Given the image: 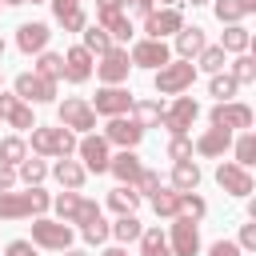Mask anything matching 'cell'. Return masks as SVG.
Here are the masks:
<instances>
[{
    "instance_id": "cell-1",
    "label": "cell",
    "mask_w": 256,
    "mask_h": 256,
    "mask_svg": "<svg viewBox=\"0 0 256 256\" xmlns=\"http://www.w3.org/2000/svg\"><path fill=\"white\" fill-rule=\"evenodd\" d=\"M52 208V196L36 184L28 192H0V220H20V216H44Z\"/></svg>"
},
{
    "instance_id": "cell-2",
    "label": "cell",
    "mask_w": 256,
    "mask_h": 256,
    "mask_svg": "<svg viewBox=\"0 0 256 256\" xmlns=\"http://www.w3.org/2000/svg\"><path fill=\"white\" fill-rule=\"evenodd\" d=\"M28 144H32L36 156H60V160H64V156L76 152V136H72L68 128H60V124H56V128H52V124H36Z\"/></svg>"
},
{
    "instance_id": "cell-3",
    "label": "cell",
    "mask_w": 256,
    "mask_h": 256,
    "mask_svg": "<svg viewBox=\"0 0 256 256\" xmlns=\"http://www.w3.org/2000/svg\"><path fill=\"white\" fill-rule=\"evenodd\" d=\"M192 80H196V64H192V60H168V64L156 68V76H152V84H156L160 96H184V92L192 88Z\"/></svg>"
},
{
    "instance_id": "cell-4",
    "label": "cell",
    "mask_w": 256,
    "mask_h": 256,
    "mask_svg": "<svg viewBox=\"0 0 256 256\" xmlns=\"http://www.w3.org/2000/svg\"><path fill=\"white\" fill-rule=\"evenodd\" d=\"M32 244L36 248H48V252H64V248H72V228L64 220L36 216L32 220Z\"/></svg>"
},
{
    "instance_id": "cell-5",
    "label": "cell",
    "mask_w": 256,
    "mask_h": 256,
    "mask_svg": "<svg viewBox=\"0 0 256 256\" xmlns=\"http://www.w3.org/2000/svg\"><path fill=\"white\" fill-rule=\"evenodd\" d=\"M60 128H68V132H92L96 128V112H92V104L84 100V96H64L60 100Z\"/></svg>"
},
{
    "instance_id": "cell-6",
    "label": "cell",
    "mask_w": 256,
    "mask_h": 256,
    "mask_svg": "<svg viewBox=\"0 0 256 256\" xmlns=\"http://www.w3.org/2000/svg\"><path fill=\"white\" fill-rule=\"evenodd\" d=\"M208 120H212V128L248 132V128H252V108H248L244 100H224V104H216V108L208 112Z\"/></svg>"
},
{
    "instance_id": "cell-7",
    "label": "cell",
    "mask_w": 256,
    "mask_h": 256,
    "mask_svg": "<svg viewBox=\"0 0 256 256\" xmlns=\"http://www.w3.org/2000/svg\"><path fill=\"white\" fill-rule=\"evenodd\" d=\"M168 248H172V256H196L200 252V228H196V220L172 216V224H168Z\"/></svg>"
},
{
    "instance_id": "cell-8",
    "label": "cell",
    "mask_w": 256,
    "mask_h": 256,
    "mask_svg": "<svg viewBox=\"0 0 256 256\" xmlns=\"http://www.w3.org/2000/svg\"><path fill=\"white\" fill-rule=\"evenodd\" d=\"M200 116V104L192 100V96H176L168 108H164V116H160V124L172 132V136H188V128H192V120Z\"/></svg>"
},
{
    "instance_id": "cell-9",
    "label": "cell",
    "mask_w": 256,
    "mask_h": 256,
    "mask_svg": "<svg viewBox=\"0 0 256 256\" xmlns=\"http://www.w3.org/2000/svg\"><path fill=\"white\" fill-rule=\"evenodd\" d=\"M128 60H132V68H152V72H156V68H164V64L172 60V48H168L164 40H148V36H144V40H136V44L128 48Z\"/></svg>"
},
{
    "instance_id": "cell-10",
    "label": "cell",
    "mask_w": 256,
    "mask_h": 256,
    "mask_svg": "<svg viewBox=\"0 0 256 256\" xmlns=\"http://www.w3.org/2000/svg\"><path fill=\"white\" fill-rule=\"evenodd\" d=\"M12 88H16V96L24 104H52L56 100V84L44 80V76H36V72H20L12 80Z\"/></svg>"
},
{
    "instance_id": "cell-11",
    "label": "cell",
    "mask_w": 256,
    "mask_h": 256,
    "mask_svg": "<svg viewBox=\"0 0 256 256\" xmlns=\"http://www.w3.org/2000/svg\"><path fill=\"white\" fill-rule=\"evenodd\" d=\"M88 104H92L96 116H108V120H112V116H124V112L132 108V92L120 88V84H104V88L96 92V100H88Z\"/></svg>"
},
{
    "instance_id": "cell-12",
    "label": "cell",
    "mask_w": 256,
    "mask_h": 256,
    "mask_svg": "<svg viewBox=\"0 0 256 256\" xmlns=\"http://www.w3.org/2000/svg\"><path fill=\"white\" fill-rule=\"evenodd\" d=\"M76 152H80V164H84V172H108V160H112V152H108V140L104 136H84V140H76Z\"/></svg>"
},
{
    "instance_id": "cell-13",
    "label": "cell",
    "mask_w": 256,
    "mask_h": 256,
    "mask_svg": "<svg viewBox=\"0 0 256 256\" xmlns=\"http://www.w3.org/2000/svg\"><path fill=\"white\" fill-rule=\"evenodd\" d=\"M180 28H184V16H180V8H152V12L144 16V32H148V40L176 36Z\"/></svg>"
},
{
    "instance_id": "cell-14",
    "label": "cell",
    "mask_w": 256,
    "mask_h": 256,
    "mask_svg": "<svg viewBox=\"0 0 256 256\" xmlns=\"http://www.w3.org/2000/svg\"><path fill=\"white\" fill-rule=\"evenodd\" d=\"M128 68H132V60H128V48H108L92 72L100 76V84H124V80H128Z\"/></svg>"
},
{
    "instance_id": "cell-15",
    "label": "cell",
    "mask_w": 256,
    "mask_h": 256,
    "mask_svg": "<svg viewBox=\"0 0 256 256\" xmlns=\"http://www.w3.org/2000/svg\"><path fill=\"white\" fill-rule=\"evenodd\" d=\"M216 184H220L228 196H252V188H256L252 172L240 168V164H232V160H224V164L216 168Z\"/></svg>"
},
{
    "instance_id": "cell-16",
    "label": "cell",
    "mask_w": 256,
    "mask_h": 256,
    "mask_svg": "<svg viewBox=\"0 0 256 256\" xmlns=\"http://www.w3.org/2000/svg\"><path fill=\"white\" fill-rule=\"evenodd\" d=\"M0 120H8V128H16V136L36 128V120H32V104H24L16 92H12V96L0 92Z\"/></svg>"
},
{
    "instance_id": "cell-17",
    "label": "cell",
    "mask_w": 256,
    "mask_h": 256,
    "mask_svg": "<svg viewBox=\"0 0 256 256\" xmlns=\"http://www.w3.org/2000/svg\"><path fill=\"white\" fill-rule=\"evenodd\" d=\"M48 36H52V28L44 24V20H28V24H20L16 28V48L24 52V56H40L44 48H48Z\"/></svg>"
},
{
    "instance_id": "cell-18",
    "label": "cell",
    "mask_w": 256,
    "mask_h": 256,
    "mask_svg": "<svg viewBox=\"0 0 256 256\" xmlns=\"http://www.w3.org/2000/svg\"><path fill=\"white\" fill-rule=\"evenodd\" d=\"M104 140L108 144H120V148H136L144 140V128L136 120H128V116H112L108 128H104Z\"/></svg>"
},
{
    "instance_id": "cell-19",
    "label": "cell",
    "mask_w": 256,
    "mask_h": 256,
    "mask_svg": "<svg viewBox=\"0 0 256 256\" xmlns=\"http://www.w3.org/2000/svg\"><path fill=\"white\" fill-rule=\"evenodd\" d=\"M88 76H92V52L80 48V44L68 48V52H64V76H60V80H68V84H84Z\"/></svg>"
},
{
    "instance_id": "cell-20",
    "label": "cell",
    "mask_w": 256,
    "mask_h": 256,
    "mask_svg": "<svg viewBox=\"0 0 256 256\" xmlns=\"http://www.w3.org/2000/svg\"><path fill=\"white\" fill-rule=\"evenodd\" d=\"M108 172H112L120 184H136V176L144 172V164H140V156H136L132 148H120V152L108 160Z\"/></svg>"
},
{
    "instance_id": "cell-21",
    "label": "cell",
    "mask_w": 256,
    "mask_h": 256,
    "mask_svg": "<svg viewBox=\"0 0 256 256\" xmlns=\"http://www.w3.org/2000/svg\"><path fill=\"white\" fill-rule=\"evenodd\" d=\"M204 44H208V36H204L200 24L180 28V32H176V60H196V56L204 52Z\"/></svg>"
},
{
    "instance_id": "cell-22",
    "label": "cell",
    "mask_w": 256,
    "mask_h": 256,
    "mask_svg": "<svg viewBox=\"0 0 256 256\" xmlns=\"http://www.w3.org/2000/svg\"><path fill=\"white\" fill-rule=\"evenodd\" d=\"M52 176H56V184H60V188H68V192H80V188H84V180H88L84 164H80V160H68V156L52 164Z\"/></svg>"
},
{
    "instance_id": "cell-23",
    "label": "cell",
    "mask_w": 256,
    "mask_h": 256,
    "mask_svg": "<svg viewBox=\"0 0 256 256\" xmlns=\"http://www.w3.org/2000/svg\"><path fill=\"white\" fill-rule=\"evenodd\" d=\"M192 148H196L200 156H224V152L232 148V132H228V128H208Z\"/></svg>"
},
{
    "instance_id": "cell-24",
    "label": "cell",
    "mask_w": 256,
    "mask_h": 256,
    "mask_svg": "<svg viewBox=\"0 0 256 256\" xmlns=\"http://www.w3.org/2000/svg\"><path fill=\"white\" fill-rule=\"evenodd\" d=\"M172 188L176 192H196L200 188V164L196 160H176L172 164Z\"/></svg>"
},
{
    "instance_id": "cell-25",
    "label": "cell",
    "mask_w": 256,
    "mask_h": 256,
    "mask_svg": "<svg viewBox=\"0 0 256 256\" xmlns=\"http://www.w3.org/2000/svg\"><path fill=\"white\" fill-rule=\"evenodd\" d=\"M96 24H100V28H104V32L112 36V44H116V48H120V44H128V40H132V32H136V28H132V20H128L124 12H112V16H100Z\"/></svg>"
},
{
    "instance_id": "cell-26",
    "label": "cell",
    "mask_w": 256,
    "mask_h": 256,
    "mask_svg": "<svg viewBox=\"0 0 256 256\" xmlns=\"http://www.w3.org/2000/svg\"><path fill=\"white\" fill-rule=\"evenodd\" d=\"M140 200H144V196H140L132 184H120V188H112V192H108V208H112V212H120V216H132V212L140 208Z\"/></svg>"
},
{
    "instance_id": "cell-27",
    "label": "cell",
    "mask_w": 256,
    "mask_h": 256,
    "mask_svg": "<svg viewBox=\"0 0 256 256\" xmlns=\"http://www.w3.org/2000/svg\"><path fill=\"white\" fill-rule=\"evenodd\" d=\"M132 120L140 124V128H156L160 124V116H164V104L160 100H132Z\"/></svg>"
},
{
    "instance_id": "cell-28",
    "label": "cell",
    "mask_w": 256,
    "mask_h": 256,
    "mask_svg": "<svg viewBox=\"0 0 256 256\" xmlns=\"http://www.w3.org/2000/svg\"><path fill=\"white\" fill-rule=\"evenodd\" d=\"M148 200H152V212H156V216H164V220L180 216V192H176V188H156Z\"/></svg>"
},
{
    "instance_id": "cell-29",
    "label": "cell",
    "mask_w": 256,
    "mask_h": 256,
    "mask_svg": "<svg viewBox=\"0 0 256 256\" xmlns=\"http://www.w3.org/2000/svg\"><path fill=\"white\" fill-rule=\"evenodd\" d=\"M248 44H252V36H248V28H244V24H228V28H224V36H220L224 56H228V52H232V56H240V52H248Z\"/></svg>"
},
{
    "instance_id": "cell-30",
    "label": "cell",
    "mask_w": 256,
    "mask_h": 256,
    "mask_svg": "<svg viewBox=\"0 0 256 256\" xmlns=\"http://www.w3.org/2000/svg\"><path fill=\"white\" fill-rule=\"evenodd\" d=\"M136 244H140V256H172V248H168V236H164L160 228H144Z\"/></svg>"
},
{
    "instance_id": "cell-31",
    "label": "cell",
    "mask_w": 256,
    "mask_h": 256,
    "mask_svg": "<svg viewBox=\"0 0 256 256\" xmlns=\"http://www.w3.org/2000/svg\"><path fill=\"white\" fill-rule=\"evenodd\" d=\"M32 72H36V76H44V80H52V84H56V80H60V76H64V56H60V52H48V48H44V52H40V56H36V68H32Z\"/></svg>"
},
{
    "instance_id": "cell-32",
    "label": "cell",
    "mask_w": 256,
    "mask_h": 256,
    "mask_svg": "<svg viewBox=\"0 0 256 256\" xmlns=\"http://www.w3.org/2000/svg\"><path fill=\"white\" fill-rule=\"evenodd\" d=\"M232 152H236V160H232V164L252 168V164H256V132H252V128H248V132H240V136L232 140Z\"/></svg>"
},
{
    "instance_id": "cell-33",
    "label": "cell",
    "mask_w": 256,
    "mask_h": 256,
    "mask_svg": "<svg viewBox=\"0 0 256 256\" xmlns=\"http://www.w3.org/2000/svg\"><path fill=\"white\" fill-rule=\"evenodd\" d=\"M140 232H144V224L136 220V212H132V216H120L116 224H108V236H116L120 244H132V240H140Z\"/></svg>"
},
{
    "instance_id": "cell-34",
    "label": "cell",
    "mask_w": 256,
    "mask_h": 256,
    "mask_svg": "<svg viewBox=\"0 0 256 256\" xmlns=\"http://www.w3.org/2000/svg\"><path fill=\"white\" fill-rule=\"evenodd\" d=\"M24 156H28V144H24V136H16V132H12V136H4V140H0V164L16 168Z\"/></svg>"
},
{
    "instance_id": "cell-35",
    "label": "cell",
    "mask_w": 256,
    "mask_h": 256,
    "mask_svg": "<svg viewBox=\"0 0 256 256\" xmlns=\"http://www.w3.org/2000/svg\"><path fill=\"white\" fill-rule=\"evenodd\" d=\"M200 72H208V76H216V72H224V48L220 44H204V52L192 60Z\"/></svg>"
},
{
    "instance_id": "cell-36",
    "label": "cell",
    "mask_w": 256,
    "mask_h": 256,
    "mask_svg": "<svg viewBox=\"0 0 256 256\" xmlns=\"http://www.w3.org/2000/svg\"><path fill=\"white\" fill-rule=\"evenodd\" d=\"M44 176H48V164H44V160H32V156H24V160L16 164V180H24L28 188H36Z\"/></svg>"
},
{
    "instance_id": "cell-37",
    "label": "cell",
    "mask_w": 256,
    "mask_h": 256,
    "mask_svg": "<svg viewBox=\"0 0 256 256\" xmlns=\"http://www.w3.org/2000/svg\"><path fill=\"white\" fill-rule=\"evenodd\" d=\"M80 48H88V52L104 56V52H108V48H116V44H112V36H108L100 24H88V28H84V44H80Z\"/></svg>"
},
{
    "instance_id": "cell-38",
    "label": "cell",
    "mask_w": 256,
    "mask_h": 256,
    "mask_svg": "<svg viewBox=\"0 0 256 256\" xmlns=\"http://www.w3.org/2000/svg\"><path fill=\"white\" fill-rule=\"evenodd\" d=\"M232 80H236V88H244V84H256V60L248 56V52H240L236 60H232V72H228Z\"/></svg>"
},
{
    "instance_id": "cell-39",
    "label": "cell",
    "mask_w": 256,
    "mask_h": 256,
    "mask_svg": "<svg viewBox=\"0 0 256 256\" xmlns=\"http://www.w3.org/2000/svg\"><path fill=\"white\" fill-rule=\"evenodd\" d=\"M212 12H216V20H220V24H240V20L248 16L240 0H212Z\"/></svg>"
},
{
    "instance_id": "cell-40",
    "label": "cell",
    "mask_w": 256,
    "mask_h": 256,
    "mask_svg": "<svg viewBox=\"0 0 256 256\" xmlns=\"http://www.w3.org/2000/svg\"><path fill=\"white\" fill-rule=\"evenodd\" d=\"M208 96H216V104L232 100V96H236V80H232L228 72H216V76L208 80Z\"/></svg>"
},
{
    "instance_id": "cell-41",
    "label": "cell",
    "mask_w": 256,
    "mask_h": 256,
    "mask_svg": "<svg viewBox=\"0 0 256 256\" xmlns=\"http://www.w3.org/2000/svg\"><path fill=\"white\" fill-rule=\"evenodd\" d=\"M52 208H56V216L64 220V224H72V216H76V208H80V192H60V196H52Z\"/></svg>"
},
{
    "instance_id": "cell-42",
    "label": "cell",
    "mask_w": 256,
    "mask_h": 256,
    "mask_svg": "<svg viewBox=\"0 0 256 256\" xmlns=\"http://www.w3.org/2000/svg\"><path fill=\"white\" fill-rule=\"evenodd\" d=\"M180 216H188V220H204L208 216V204H204V196H196V192H180Z\"/></svg>"
},
{
    "instance_id": "cell-43",
    "label": "cell",
    "mask_w": 256,
    "mask_h": 256,
    "mask_svg": "<svg viewBox=\"0 0 256 256\" xmlns=\"http://www.w3.org/2000/svg\"><path fill=\"white\" fill-rule=\"evenodd\" d=\"M56 24H60L64 32H84V28H88V12H84V8H72V12H64V16H56Z\"/></svg>"
},
{
    "instance_id": "cell-44",
    "label": "cell",
    "mask_w": 256,
    "mask_h": 256,
    "mask_svg": "<svg viewBox=\"0 0 256 256\" xmlns=\"http://www.w3.org/2000/svg\"><path fill=\"white\" fill-rule=\"evenodd\" d=\"M92 220H100V204H96V200H84V196H80V208H76L72 224H80V228H84V224H92Z\"/></svg>"
},
{
    "instance_id": "cell-45",
    "label": "cell",
    "mask_w": 256,
    "mask_h": 256,
    "mask_svg": "<svg viewBox=\"0 0 256 256\" xmlns=\"http://www.w3.org/2000/svg\"><path fill=\"white\" fill-rule=\"evenodd\" d=\"M80 236H84L88 244H104V240H108V220L100 216V220H92V224H84V228H80Z\"/></svg>"
},
{
    "instance_id": "cell-46",
    "label": "cell",
    "mask_w": 256,
    "mask_h": 256,
    "mask_svg": "<svg viewBox=\"0 0 256 256\" xmlns=\"http://www.w3.org/2000/svg\"><path fill=\"white\" fill-rule=\"evenodd\" d=\"M168 160H192V140L188 136H172L168 140Z\"/></svg>"
},
{
    "instance_id": "cell-47",
    "label": "cell",
    "mask_w": 256,
    "mask_h": 256,
    "mask_svg": "<svg viewBox=\"0 0 256 256\" xmlns=\"http://www.w3.org/2000/svg\"><path fill=\"white\" fill-rule=\"evenodd\" d=\"M132 188H136V192H140V196H152V192H156V188H160V176H156V172H152V168H144V172H140V176H136V184H132Z\"/></svg>"
},
{
    "instance_id": "cell-48",
    "label": "cell",
    "mask_w": 256,
    "mask_h": 256,
    "mask_svg": "<svg viewBox=\"0 0 256 256\" xmlns=\"http://www.w3.org/2000/svg\"><path fill=\"white\" fill-rule=\"evenodd\" d=\"M152 8H156V0H124V16H128V20H132V16H140V20H144Z\"/></svg>"
},
{
    "instance_id": "cell-49",
    "label": "cell",
    "mask_w": 256,
    "mask_h": 256,
    "mask_svg": "<svg viewBox=\"0 0 256 256\" xmlns=\"http://www.w3.org/2000/svg\"><path fill=\"white\" fill-rule=\"evenodd\" d=\"M4 256H40V248H36L32 240H12V244L4 248Z\"/></svg>"
},
{
    "instance_id": "cell-50",
    "label": "cell",
    "mask_w": 256,
    "mask_h": 256,
    "mask_svg": "<svg viewBox=\"0 0 256 256\" xmlns=\"http://www.w3.org/2000/svg\"><path fill=\"white\" fill-rule=\"evenodd\" d=\"M240 252H252L256 248V224H240V240H236Z\"/></svg>"
},
{
    "instance_id": "cell-51",
    "label": "cell",
    "mask_w": 256,
    "mask_h": 256,
    "mask_svg": "<svg viewBox=\"0 0 256 256\" xmlns=\"http://www.w3.org/2000/svg\"><path fill=\"white\" fill-rule=\"evenodd\" d=\"M208 256H240V248H236V240H216L208 248Z\"/></svg>"
},
{
    "instance_id": "cell-52",
    "label": "cell",
    "mask_w": 256,
    "mask_h": 256,
    "mask_svg": "<svg viewBox=\"0 0 256 256\" xmlns=\"http://www.w3.org/2000/svg\"><path fill=\"white\" fill-rule=\"evenodd\" d=\"M112 12H124V0H96V20L112 16Z\"/></svg>"
},
{
    "instance_id": "cell-53",
    "label": "cell",
    "mask_w": 256,
    "mask_h": 256,
    "mask_svg": "<svg viewBox=\"0 0 256 256\" xmlns=\"http://www.w3.org/2000/svg\"><path fill=\"white\" fill-rule=\"evenodd\" d=\"M12 188H16V168L0 164V192H12Z\"/></svg>"
},
{
    "instance_id": "cell-54",
    "label": "cell",
    "mask_w": 256,
    "mask_h": 256,
    "mask_svg": "<svg viewBox=\"0 0 256 256\" xmlns=\"http://www.w3.org/2000/svg\"><path fill=\"white\" fill-rule=\"evenodd\" d=\"M48 4H52V16H64V12L80 8V0H48Z\"/></svg>"
},
{
    "instance_id": "cell-55",
    "label": "cell",
    "mask_w": 256,
    "mask_h": 256,
    "mask_svg": "<svg viewBox=\"0 0 256 256\" xmlns=\"http://www.w3.org/2000/svg\"><path fill=\"white\" fill-rule=\"evenodd\" d=\"M100 256H128V248H104Z\"/></svg>"
},
{
    "instance_id": "cell-56",
    "label": "cell",
    "mask_w": 256,
    "mask_h": 256,
    "mask_svg": "<svg viewBox=\"0 0 256 256\" xmlns=\"http://www.w3.org/2000/svg\"><path fill=\"white\" fill-rule=\"evenodd\" d=\"M244 4V12H256V0H240Z\"/></svg>"
},
{
    "instance_id": "cell-57",
    "label": "cell",
    "mask_w": 256,
    "mask_h": 256,
    "mask_svg": "<svg viewBox=\"0 0 256 256\" xmlns=\"http://www.w3.org/2000/svg\"><path fill=\"white\" fill-rule=\"evenodd\" d=\"M64 256H88V252H80V248H64Z\"/></svg>"
},
{
    "instance_id": "cell-58",
    "label": "cell",
    "mask_w": 256,
    "mask_h": 256,
    "mask_svg": "<svg viewBox=\"0 0 256 256\" xmlns=\"http://www.w3.org/2000/svg\"><path fill=\"white\" fill-rule=\"evenodd\" d=\"M160 4H164V8H180V0H160Z\"/></svg>"
},
{
    "instance_id": "cell-59",
    "label": "cell",
    "mask_w": 256,
    "mask_h": 256,
    "mask_svg": "<svg viewBox=\"0 0 256 256\" xmlns=\"http://www.w3.org/2000/svg\"><path fill=\"white\" fill-rule=\"evenodd\" d=\"M188 4H192V8H196V4H212V0H188Z\"/></svg>"
},
{
    "instance_id": "cell-60",
    "label": "cell",
    "mask_w": 256,
    "mask_h": 256,
    "mask_svg": "<svg viewBox=\"0 0 256 256\" xmlns=\"http://www.w3.org/2000/svg\"><path fill=\"white\" fill-rule=\"evenodd\" d=\"M0 4H12V8H16V4H24V0H0Z\"/></svg>"
},
{
    "instance_id": "cell-61",
    "label": "cell",
    "mask_w": 256,
    "mask_h": 256,
    "mask_svg": "<svg viewBox=\"0 0 256 256\" xmlns=\"http://www.w3.org/2000/svg\"><path fill=\"white\" fill-rule=\"evenodd\" d=\"M0 56H4V36H0Z\"/></svg>"
},
{
    "instance_id": "cell-62",
    "label": "cell",
    "mask_w": 256,
    "mask_h": 256,
    "mask_svg": "<svg viewBox=\"0 0 256 256\" xmlns=\"http://www.w3.org/2000/svg\"><path fill=\"white\" fill-rule=\"evenodd\" d=\"M24 4H28V0H24ZM32 4H40V0H32Z\"/></svg>"
},
{
    "instance_id": "cell-63",
    "label": "cell",
    "mask_w": 256,
    "mask_h": 256,
    "mask_svg": "<svg viewBox=\"0 0 256 256\" xmlns=\"http://www.w3.org/2000/svg\"><path fill=\"white\" fill-rule=\"evenodd\" d=\"M0 84H4V76H0Z\"/></svg>"
},
{
    "instance_id": "cell-64",
    "label": "cell",
    "mask_w": 256,
    "mask_h": 256,
    "mask_svg": "<svg viewBox=\"0 0 256 256\" xmlns=\"http://www.w3.org/2000/svg\"><path fill=\"white\" fill-rule=\"evenodd\" d=\"M0 8H4V4H0Z\"/></svg>"
}]
</instances>
